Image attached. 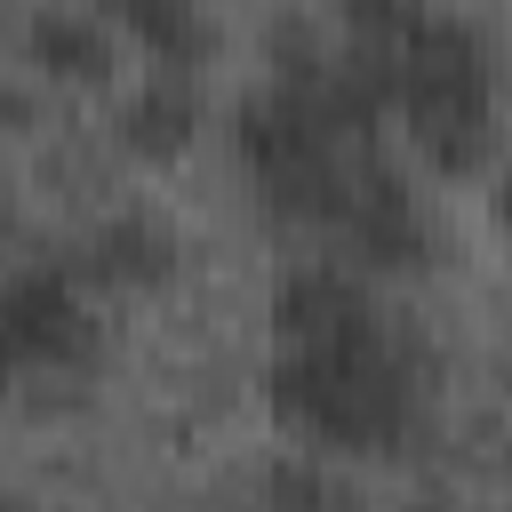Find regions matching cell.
Here are the masks:
<instances>
[{"instance_id":"3","label":"cell","mask_w":512,"mask_h":512,"mask_svg":"<svg viewBox=\"0 0 512 512\" xmlns=\"http://www.w3.org/2000/svg\"><path fill=\"white\" fill-rule=\"evenodd\" d=\"M400 72V120L416 136V152L448 176L480 168L496 144V48L472 16L456 8H416L408 40L392 48Z\"/></svg>"},{"instance_id":"9","label":"cell","mask_w":512,"mask_h":512,"mask_svg":"<svg viewBox=\"0 0 512 512\" xmlns=\"http://www.w3.org/2000/svg\"><path fill=\"white\" fill-rule=\"evenodd\" d=\"M120 24L136 40L160 48V64H192L200 48H216V24L192 8V0H120Z\"/></svg>"},{"instance_id":"4","label":"cell","mask_w":512,"mask_h":512,"mask_svg":"<svg viewBox=\"0 0 512 512\" xmlns=\"http://www.w3.org/2000/svg\"><path fill=\"white\" fill-rule=\"evenodd\" d=\"M0 328H8L16 368H88L96 360V312L64 264H16L0 288Z\"/></svg>"},{"instance_id":"11","label":"cell","mask_w":512,"mask_h":512,"mask_svg":"<svg viewBox=\"0 0 512 512\" xmlns=\"http://www.w3.org/2000/svg\"><path fill=\"white\" fill-rule=\"evenodd\" d=\"M16 512H24V504H16Z\"/></svg>"},{"instance_id":"7","label":"cell","mask_w":512,"mask_h":512,"mask_svg":"<svg viewBox=\"0 0 512 512\" xmlns=\"http://www.w3.org/2000/svg\"><path fill=\"white\" fill-rule=\"evenodd\" d=\"M112 128H120V144H136V152H176V144L200 128V80H192L184 64H152V72L120 96Z\"/></svg>"},{"instance_id":"2","label":"cell","mask_w":512,"mask_h":512,"mask_svg":"<svg viewBox=\"0 0 512 512\" xmlns=\"http://www.w3.org/2000/svg\"><path fill=\"white\" fill-rule=\"evenodd\" d=\"M232 152H240V168L256 176V192H264L280 216L344 224L352 176H360V160H368L376 144L352 136V128H336L312 88H296V80L272 72L264 88H248V96L232 104Z\"/></svg>"},{"instance_id":"5","label":"cell","mask_w":512,"mask_h":512,"mask_svg":"<svg viewBox=\"0 0 512 512\" xmlns=\"http://www.w3.org/2000/svg\"><path fill=\"white\" fill-rule=\"evenodd\" d=\"M368 264H392V272H408V264H424L432 256V224H424V200L408 192V176L384 160V152H368L360 160V176H352V208H344V224H336Z\"/></svg>"},{"instance_id":"1","label":"cell","mask_w":512,"mask_h":512,"mask_svg":"<svg viewBox=\"0 0 512 512\" xmlns=\"http://www.w3.org/2000/svg\"><path fill=\"white\" fill-rule=\"evenodd\" d=\"M272 408L320 448L384 456L424 424L416 344L376 312V296L344 264H296L272 288Z\"/></svg>"},{"instance_id":"10","label":"cell","mask_w":512,"mask_h":512,"mask_svg":"<svg viewBox=\"0 0 512 512\" xmlns=\"http://www.w3.org/2000/svg\"><path fill=\"white\" fill-rule=\"evenodd\" d=\"M496 216H504V232H512V176L496 184Z\"/></svg>"},{"instance_id":"6","label":"cell","mask_w":512,"mask_h":512,"mask_svg":"<svg viewBox=\"0 0 512 512\" xmlns=\"http://www.w3.org/2000/svg\"><path fill=\"white\" fill-rule=\"evenodd\" d=\"M72 272L112 280V288H152V280L176 272V232H168L152 208H112V216L72 248Z\"/></svg>"},{"instance_id":"8","label":"cell","mask_w":512,"mask_h":512,"mask_svg":"<svg viewBox=\"0 0 512 512\" xmlns=\"http://www.w3.org/2000/svg\"><path fill=\"white\" fill-rule=\"evenodd\" d=\"M24 40H32V56L48 72H72V80L112 72V16H96V8H32Z\"/></svg>"}]
</instances>
